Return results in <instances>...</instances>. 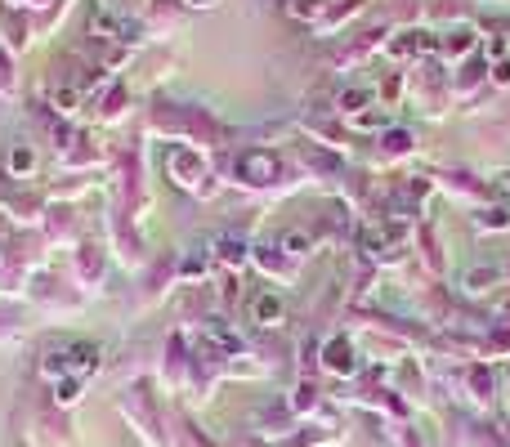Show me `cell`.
I'll use <instances>...</instances> for the list:
<instances>
[{
  "instance_id": "cell-1",
  "label": "cell",
  "mask_w": 510,
  "mask_h": 447,
  "mask_svg": "<svg viewBox=\"0 0 510 447\" xmlns=\"http://www.w3.org/2000/svg\"><path fill=\"white\" fill-rule=\"evenodd\" d=\"M233 170H238L247 184H255V188H264V184H273V179L282 175V166H278V157L273 152H242L238 161H233Z\"/></svg>"
},
{
  "instance_id": "cell-2",
  "label": "cell",
  "mask_w": 510,
  "mask_h": 447,
  "mask_svg": "<svg viewBox=\"0 0 510 447\" xmlns=\"http://www.w3.org/2000/svg\"><path fill=\"white\" fill-rule=\"evenodd\" d=\"M327 367H332V372H354V349H349L345 340H332V345H327Z\"/></svg>"
},
{
  "instance_id": "cell-3",
  "label": "cell",
  "mask_w": 510,
  "mask_h": 447,
  "mask_svg": "<svg viewBox=\"0 0 510 447\" xmlns=\"http://www.w3.org/2000/svg\"><path fill=\"white\" fill-rule=\"evenodd\" d=\"M255 318H260L264 327L282 322V300H278V296H260V300H255Z\"/></svg>"
},
{
  "instance_id": "cell-4",
  "label": "cell",
  "mask_w": 510,
  "mask_h": 447,
  "mask_svg": "<svg viewBox=\"0 0 510 447\" xmlns=\"http://www.w3.org/2000/svg\"><path fill=\"white\" fill-rule=\"evenodd\" d=\"M305 246H309L305 233H287V237H282V251H287V255H305Z\"/></svg>"
},
{
  "instance_id": "cell-5",
  "label": "cell",
  "mask_w": 510,
  "mask_h": 447,
  "mask_svg": "<svg viewBox=\"0 0 510 447\" xmlns=\"http://www.w3.org/2000/svg\"><path fill=\"white\" fill-rule=\"evenodd\" d=\"M220 246H224L220 255H224V260H229V264H242V255H247V246H242V242H233V237H224Z\"/></svg>"
},
{
  "instance_id": "cell-6",
  "label": "cell",
  "mask_w": 510,
  "mask_h": 447,
  "mask_svg": "<svg viewBox=\"0 0 510 447\" xmlns=\"http://www.w3.org/2000/svg\"><path fill=\"white\" fill-rule=\"evenodd\" d=\"M367 99H372V94H367V90H349L345 99H340V108H345V112H354L358 103H367Z\"/></svg>"
},
{
  "instance_id": "cell-7",
  "label": "cell",
  "mask_w": 510,
  "mask_h": 447,
  "mask_svg": "<svg viewBox=\"0 0 510 447\" xmlns=\"http://www.w3.org/2000/svg\"><path fill=\"white\" fill-rule=\"evenodd\" d=\"M403 148H408V135H403V130H394V135L385 139V152L394 157V152H403Z\"/></svg>"
},
{
  "instance_id": "cell-8",
  "label": "cell",
  "mask_w": 510,
  "mask_h": 447,
  "mask_svg": "<svg viewBox=\"0 0 510 447\" xmlns=\"http://www.w3.org/2000/svg\"><path fill=\"white\" fill-rule=\"evenodd\" d=\"M466 45H470V32H452V36H448V50H452V54H461Z\"/></svg>"
},
{
  "instance_id": "cell-9",
  "label": "cell",
  "mask_w": 510,
  "mask_h": 447,
  "mask_svg": "<svg viewBox=\"0 0 510 447\" xmlns=\"http://www.w3.org/2000/svg\"><path fill=\"white\" fill-rule=\"evenodd\" d=\"M188 5H215V0H188Z\"/></svg>"
}]
</instances>
